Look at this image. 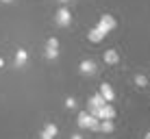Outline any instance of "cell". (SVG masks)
Listing matches in <instances>:
<instances>
[{
	"label": "cell",
	"instance_id": "1",
	"mask_svg": "<svg viewBox=\"0 0 150 139\" xmlns=\"http://www.w3.org/2000/svg\"><path fill=\"white\" fill-rule=\"evenodd\" d=\"M76 122H79V128H87V131H98L100 128V120L94 117L91 113H87V111H81Z\"/></svg>",
	"mask_w": 150,
	"mask_h": 139
},
{
	"label": "cell",
	"instance_id": "2",
	"mask_svg": "<svg viewBox=\"0 0 150 139\" xmlns=\"http://www.w3.org/2000/svg\"><path fill=\"white\" fill-rule=\"evenodd\" d=\"M96 28H98V30H102L105 35H107V33H111V30L115 28V18H113V15H102Z\"/></svg>",
	"mask_w": 150,
	"mask_h": 139
},
{
	"label": "cell",
	"instance_id": "3",
	"mask_svg": "<svg viewBox=\"0 0 150 139\" xmlns=\"http://www.w3.org/2000/svg\"><path fill=\"white\" fill-rule=\"evenodd\" d=\"M105 104H107V102H105V98H102L100 94H94V96L89 98V104H87V107H89V113L96 117V111H98V109H102Z\"/></svg>",
	"mask_w": 150,
	"mask_h": 139
},
{
	"label": "cell",
	"instance_id": "4",
	"mask_svg": "<svg viewBox=\"0 0 150 139\" xmlns=\"http://www.w3.org/2000/svg\"><path fill=\"white\" fill-rule=\"evenodd\" d=\"M46 56H48V59H57V56H59V39L57 37L48 39V44H46Z\"/></svg>",
	"mask_w": 150,
	"mask_h": 139
},
{
	"label": "cell",
	"instance_id": "5",
	"mask_svg": "<svg viewBox=\"0 0 150 139\" xmlns=\"http://www.w3.org/2000/svg\"><path fill=\"white\" fill-rule=\"evenodd\" d=\"M57 24L59 26H70V22H72V15H70V9H65V7H61L59 11H57Z\"/></svg>",
	"mask_w": 150,
	"mask_h": 139
},
{
	"label": "cell",
	"instance_id": "6",
	"mask_svg": "<svg viewBox=\"0 0 150 139\" xmlns=\"http://www.w3.org/2000/svg\"><path fill=\"white\" fill-rule=\"evenodd\" d=\"M96 117H98V120H113V117H115V109H113L109 102H107L102 109L96 111Z\"/></svg>",
	"mask_w": 150,
	"mask_h": 139
},
{
	"label": "cell",
	"instance_id": "7",
	"mask_svg": "<svg viewBox=\"0 0 150 139\" xmlns=\"http://www.w3.org/2000/svg\"><path fill=\"white\" fill-rule=\"evenodd\" d=\"M98 94L105 98V102H109V104H111L113 100H115V91H113V87H111L109 83H102V85H100V91H98Z\"/></svg>",
	"mask_w": 150,
	"mask_h": 139
},
{
	"label": "cell",
	"instance_id": "8",
	"mask_svg": "<svg viewBox=\"0 0 150 139\" xmlns=\"http://www.w3.org/2000/svg\"><path fill=\"white\" fill-rule=\"evenodd\" d=\"M57 133H59V128H57V124H52V122H48L44 128H41V135L39 139H54Z\"/></svg>",
	"mask_w": 150,
	"mask_h": 139
},
{
	"label": "cell",
	"instance_id": "9",
	"mask_svg": "<svg viewBox=\"0 0 150 139\" xmlns=\"http://www.w3.org/2000/svg\"><path fill=\"white\" fill-rule=\"evenodd\" d=\"M79 70H81V74L91 76V74H96V63H94V61H81Z\"/></svg>",
	"mask_w": 150,
	"mask_h": 139
},
{
	"label": "cell",
	"instance_id": "10",
	"mask_svg": "<svg viewBox=\"0 0 150 139\" xmlns=\"http://www.w3.org/2000/svg\"><path fill=\"white\" fill-rule=\"evenodd\" d=\"M26 61H28V52L24 48H20L18 52H15V65H18V68H24Z\"/></svg>",
	"mask_w": 150,
	"mask_h": 139
},
{
	"label": "cell",
	"instance_id": "11",
	"mask_svg": "<svg viewBox=\"0 0 150 139\" xmlns=\"http://www.w3.org/2000/svg\"><path fill=\"white\" fill-rule=\"evenodd\" d=\"M87 39H89L91 44H100L102 39H105V33H102V30H98V28H91L89 33H87Z\"/></svg>",
	"mask_w": 150,
	"mask_h": 139
},
{
	"label": "cell",
	"instance_id": "12",
	"mask_svg": "<svg viewBox=\"0 0 150 139\" xmlns=\"http://www.w3.org/2000/svg\"><path fill=\"white\" fill-rule=\"evenodd\" d=\"M102 56H105V63H109V65H115L117 61H120V54H117L115 50H107Z\"/></svg>",
	"mask_w": 150,
	"mask_h": 139
},
{
	"label": "cell",
	"instance_id": "13",
	"mask_svg": "<svg viewBox=\"0 0 150 139\" xmlns=\"http://www.w3.org/2000/svg\"><path fill=\"white\" fill-rule=\"evenodd\" d=\"M98 131L113 133V131H115V124H113V120H100V128H98Z\"/></svg>",
	"mask_w": 150,
	"mask_h": 139
},
{
	"label": "cell",
	"instance_id": "14",
	"mask_svg": "<svg viewBox=\"0 0 150 139\" xmlns=\"http://www.w3.org/2000/svg\"><path fill=\"white\" fill-rule=\"evenodd\" d=\"M148 83H150V80H148L144 74H137V76H135V85H139V87H146Z\"/></svg>",
	"mask_w": 150,
	"mask_h": 139
},
{
	"label": "cell",
	"instance_id": "15",
	"mask_svg": "<svg viewBox=\"0 0 150 139\" xmlns=\"http://www.w3.org/2000/svg\"><path fill=\"white\" fill-rule=\"evenodd\" d=\"M65 107H68L70 111H72V109H76V100H74V98H68V100H65Z\"/></svg>",
	"mask_w": 150,
	"mask_h": 139
},
{
	"label": "cell",
	"instance_id": "16",
	"mask_svg": "<svg viewBox=\"0 0 150 139\" xmlns=\"http://www.w3.org/2000/svg\"><path fill=\"white\" fill-rule=\"evenodd\" d=\"M70 139H83V137H81V135H79V133H76V135H72V137H70Z\"/></svg>",
	"mask_w": 150,
	"mask_h": 139
},
{
	"label": "cell",
	"instance_id": "17",
	"mask_svg": "<svg viewBox=\"0 0 150 139\" xmlns=\"http://www.w3.org/2000/svg\"><path fill=\"white\" fill-rule=\"evenodd\" d=\"M2 68H4V59L0 56V70H2Z\"/></svg>",
	"mask_w": 150,
	"mask_h": 139
},
{
	"label": "cell",
	"instance_id": "18",
	"mask_svg": "<svg viewBox=\"0 0 150 139\" xmlns=\"http://www.w3.org/2000/svg\"><path fill=\"white\" fill-rule=\"evenodd\" d=\"M0 2H4V4H9V2H13V0H0Z\"/></svg>",
	"mask_w": 150,
	"mask_h": 139
},
{
	"label": "cell",
	"instance_id": "19",
	"mask_svg": "<svg viewBox=\"0 0 150 139\" xmlns=\"http://www.w3.org/2000/svg\"><path fill=\"white\" fill-rule=\"evenodd\" d=\"M59 2H70V0H59Z\"/></svg>",
	"mask_w": 150,
	"mask_h": 139
},
{
	"label": "cell",
	"instance_id": "20",
	"mask_svg": "<svg viewBox=\"0 0 150 139\" xmlns=\"http://www.w3.org/2000/svg\"><path fill=\"white\" fill-rule=\"evenodd\" d=\"M146 139H150V133H148V135H146Z\"/></svg>",
	"mask_w": 150,
	"mask_h": 139
}]
</instances>
